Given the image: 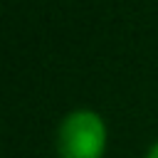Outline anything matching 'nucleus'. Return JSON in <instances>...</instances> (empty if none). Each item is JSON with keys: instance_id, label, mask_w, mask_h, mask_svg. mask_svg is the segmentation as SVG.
<instances>
[{"instance_id": "1", "label": "nucleus", "mask_w": 158, "mask_h": 158, "mask_svg": "<svg viewBox=\"0 0 158 158\" xmlns=\"http://www.w3.org/2000/svg\"><path fill=\"white\" fill-rule=\"evenodd\" d=\"M106 143V121L94 109H72L62 116L54 133L57 158H104Z\"/></svg>"}, {"instance_id": "2", "label": "nucleus", "mask_w": 158, "mask_h": 158, "mask_svg": "<svg viewBox=\"0 0 158 158\" xmlns=\"http://www.w3.org/2000/svg\"><path fill=\"white\" fill-rule=\"evenodd\" d=\"M143 158H158V138L146 148V153H143Z\"/></svg>"}]
</instances>
